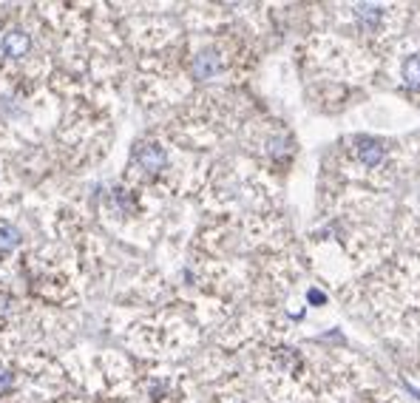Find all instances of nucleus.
I'll return each instance as SVG.
<instances>
[{
  "label": "nucleus",
  "instance_id": "7ed1b4c3",
  "mask_svg": "<svg viewBox=\"0 0 420 403\" xmlns=\"http://www.w3.org/2000/svg\"><path fill=\"white\" fill-rule=\"evenodd\" d=\"M31 49V40H29V34L26 31H9L6 37H3V54L6 57H23L26 52Z\"/></svg>",
  "mask_w": 420,
  "mask_h": 403
},
{
  "label": "nucleus",
  "instance_id": "0eeeda50",
  "mask_svg": "<svg viewBox=\"0 0 420 403\" xmlns=\"http://www.w3.org/2000/svg\"><path fill=\"white\" fill-rule=\"evenodd\" d=\"M20 244V230L15 225H0V253H12Z\"/></svg>",
  "mask_w": 420,
  "mask_h": 403
},
{
  "label": "nucleus",
  "instance_id": "f257e3e1",
  "mask_svg": "<svg viewBox=\"0 0 420 403\" xmlns=\"http://www.w3.org/2000/svg\"><path fill=\"white\" fill-rule=\"evenodd\" d=\"M137 162H140V168L142 170H148V173H156V170H162L165 168V162H167V156H165V151L159 148V145H142L140 151H137Z\"/></svg>",
  "mask_w": 420,
  "mask_h": 403
},
{
  "label": "nucleus",
  "instance_id": "1a4fd4ad",
  "mask_svg": "<svg viewBox=\"0 0 420 403\" xmlns=\"http://www.w3.org/2000/svg\"><path fill=\"white\" fill-rule=\"evenodd\" d=\"M307 298H310V301H313V304H315V307H321V304H324V301H327V298H324V293H321V290H310V293H307Z\"/></svg>",
  "mask_w": 420,
  "mask_h": 403
},
{
  "label": "nucleus",
  "instance_id": "f03ea898",
  "mask_svg": "<svg viewBox=\"0 0 420 403\" xmlns=\"http://www.w3.org/2000/svg\"><path fill=\"white\" fill-rule=\"evenodd\" d=\"M219 68H222V60H219L216 52H202V54H196V60H193V77H199V80L216 77Z\"/></svg>",
  "mask_w": 420,
  "mask_h": 403
},
{
  "label": "nucleus",
  "instance_id": "9d476101",
  "mask_svg": "<svg viewBox=\"0 0 420 403\" xmlns=\"http://www.w3.org/2000/svg\"><path fill=\"white\" fill-rule=\"evenodd\" d=\"M9 309V295H0V312Z\"/></svg>",
  "mask_w": 420,
  "mask_h": 403
},
{
  "label": "nucleus",
  "instance_id": "20e7f679",
  "mask_svg": "<svg viewBox=\"0 0 420 403\" xmlns=\"http://www.w3.org/2000/svg\"><path fill=\"white\" fill-rule=\"evenodd\" d=\"M358 159L366 165V168H377L384 162V145L375 142V140H361L358 145Z\"/></svg>",
  "mask_w": 420,
  "mask_h": 403
},
{
  "label": "nucleus",
  "instance_id": "423d86ee",
  "mask_svg": "<svg viewBox=\"0 0 420 403\" xmlns=\"http://www.w3.org/2000/svg\"><path fill=\"white\" fill-rule=\"evenodd\" d=\"M355 17L363 23V29H375L384 17V9L381 6H372V3H358L355 6Z\"/></svg>",
  "mask_w": 420,
  "mask_h": 403
},
{
  "label": "nucleus",
  "instance_id": "39448f33",
  "mask_svg": "<svg viewBox=\"0 0 420 403\" xmlns=\"http://www.w3.org/2000/svg\"><path fill=\"white\" fill-rule=\"evenodd\" d=\"M400 77L409 88H414V91H420V54H412L403 60V68H400Z\"/></svg>",
  "mask_w": 420,
  "mask_h": 403
},
{
  "label": "nucleus",
  "instance_id": "6e6552de",
  "mask_svg": "<svg viewBox=\"0 0 420 403\" xmlns=\"http://www.w3.org/2000/svg\"><path fill=\"white\" fill-rule=\"evenodd\" d=\"M12 389V372L9 369H0V392Z\"/></svg>",
  "mask_w": 420,
  "mask_h": 403
}]
</instances>
